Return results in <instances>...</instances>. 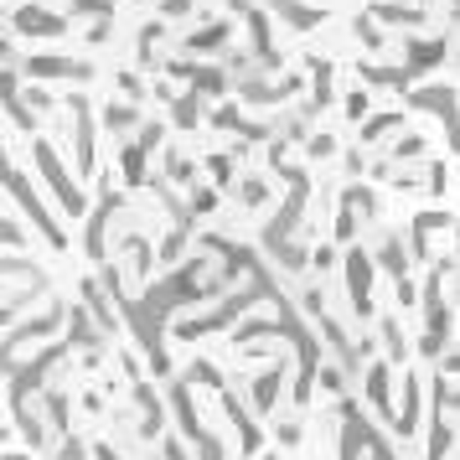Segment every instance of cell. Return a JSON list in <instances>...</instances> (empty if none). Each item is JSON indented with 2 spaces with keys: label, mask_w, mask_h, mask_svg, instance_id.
I'll list each match as a JSON object with an SVG mask.
<instances>
[]
</instances>
